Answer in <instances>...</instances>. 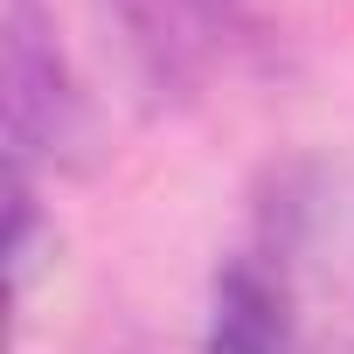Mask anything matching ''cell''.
<instances>
[{
    "instance_id": "1",
    "label": "cell",
    "mask_w": 354,
    "mask_h": 354,
    "mask_svg": "<svg viewBox=\"0 0 354 354\" xmlns=\"http://www.w3.org/2000/svg\"><path fill=\"white\" fill-rule=\"evenodd\" d=\"M84 139V97L63 70L42 0H8V181H35V160Z\"/></svg>"
},
{
    "instance_id": "2",
    "label": "cell",
    "mask_w": 354,
    "mask_h": 354,
    "mask_svg": "<svg viewBox=\"0 0 354 354\" xmlns=\"http://www.w3.org/2000/svg\"><path fill=\"white\" fill-rule=\"evenodd\" d=\"M111 15L153 91H195L236 28V0H111Z\"/></svg>"
}]
</instances>
